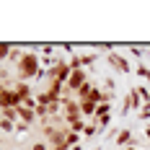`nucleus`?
I'll return each instance as SVG.
<instances>
[{
  "instance_id": "obj_1",
  "label": "nucleus",
  "mask_w": 150,
  "mask_h": 150,
  "mask_svg": "<svg viewBox=\"0 0 150 150\" xmlns=\"http://www.w3.org/2000/svg\"><path fill=\"white\" fill-rule=\"evenodd\" d=\"M16 70H18V80L36 78L39 70H42V57H39L36 52H26V54H23V60L16 65Z\"/></svg>"
},
{
  "instance_id": "obj_2",
  "label": "nucleus",
  "mask_w": 150,
  "mask_h": 150,
  "mask_svg": "<svg viewBox=\"0 0 150 150\" xmlns=\"http://www.w3.org/2000/svg\"><path fill=\"white\" fill-rule=\"evenodd\" d=\"M62 117L65 122H75V119H86L83 117V109H80V101L73 98V96H62Z\"/></svg>"
},
{
  "instance_id": "obj_3",
  "label": "nucleus",
  "mask_w": 150,
  "mask_h": 150,
  "mask_svg": "<svg viewBox=\"0 0 150 150\" xmlns=\"http://www.w3.org/2000/svg\"><path fill=\"white\" fill-rule=\"evenodd\" d=\"M142 104H145V101H142V96H140L137 86H135V88H129V91H127V96H124V104H122V117H127V114L135 111V109L140 111Z\"/></svg>"
},
{
  "instance_id": "obj_4",
  "label": "nucleus",
  "mask_w": 150,
  "mask_h": 150,
  "mask_svg": "<svg viewBox=\"0 0 150 150\" xmlns=\"http://www.w3.org/2000/svg\"><path fill=\"white\" fill-rule=\"evenodd\" d=\"M106 62L117 70V73H129L132 70V65H129V60L124 57V54H119V52H109V57H106Z\"/></svg>"
},
{
  "instance_id": "obj_5",
  "label": "nucleus",
  "mask_w": 150,
  "mask_h": 150,
  "mask_svg": "<svg viewBox=\"0 0 150 150\" xmlns=\"http://www.w3.org/2000/svg\"><path fill=\"white\" fill-rule=\"evenodd\" d=\"M13 93H16V96H18V101L23 104L26 98H31V86H29V83H26V80H18V83H16V86H13Z\"/></svg>"
},
{
  "instance_id": "obj_6",
  "label": "nucleus",
  "mask_w": 150,
  "mask_h": 150,
  "mask_svg": "<svg viewBox=\"0 0 150 150\" xmlns=\"http://www.w3.org/2000/svg\"><path fill=\"white\" fill-rule=\"evenodd\" d=\"M132 140H135V135H132V129H119V135H117V140H114V142H117V148H129V145H132Z\"/></svg>"
},
{
  "instance_id": "obj_7",
  "label": "nucleus",
  "mask_w": 150,
  "mask_h": 150,
  "mask_svg": "<svg viewBox=\"0 0 150 150\" xmlns=\"http://www.w3.org/2000/svg\"><path fill=\"white\" fill-rule=\"evenodd\" d=\"M18 119L26 122V124H34V122H39V117H36V111H31V109H26V106H18Z\"/></svg>"
},
{
  "instance_id": "obj_8",
  "label": "nucleus",
  "mask_w": 150,
  "mask_h": 150,
  "mask_svg": "<svg viewBox=\"0 0 150 150\" xmlns=\"http://www.w3.org/2000/svg\"><path fill=\"white\" fill-rule=\"evenodd\" d=\"M80 109H83V117H88V119L93 122V117H96V109H98V104H96V101H91V98H86V101H80Z\"/></svg>"
},
{
  "instance_id": "obj_9",
  "label": "nucleus",
  "mask_w": 150,
  "mask_h": 150,
  "mask_svg": "<svg viewBox=\"0 0 150 150\" xmlns=\"http://www.w3.org/2000/svg\"><path fill=\"white\" fill-rule=\"evenodd\" d=\"M86 127H88V124H86V119L67 122V129H70V132H78V135H83V132H86Z\"/></svg>"
},
{
  "instance_id": "obj_10",
  "label": "nucleus",
  "mask_w": 150,
  "mask_h": 150,
  "mask_svg": "<svg viewBox=\"0 0 150 150\" xmlns=\"http://www.w3.org/2000/svg\"><path fill=\"white\" fill-rule=\"evenodd\" d=\"M104 117H111V104H98L96 117H93V119H104Z\"/></svg>"
},
{
  "instance_id": "obj_11",
  "label": "nucleus",
  "mask_w": 150,
  "mask_h": 150,
  "mask_svg": "<svg viewBox=\"0 0 150 150\" xmlns=\"http://www.w3.org/2000/svg\"><path fill=\"white\" fill-rule=\"evenodd\" d=\"M91 93H93V86H91V83H86L83 88L75 93V98H78V101H86V98H91Z\"/></svg>"
},
{
  "instance_id": "obj_12",
  "label": "nucleus",
  "mask_w": 150,
  "mask_h": 150,
  "mask_svg": "<svg viewBox=\"0 0 150 150\" xmlns=\"http://www.w3.org/2000/svg\"><path fill=\"white\" fill-rule=\"evenodd\" d=\"M0 132H5V135L16 132V122H11V119H3V122H0Z\"/></svg>"
},
{
  "instance_id": "obj_13",
  "label": "nucleus",
  "mask_w": 150,
  "mask_h": 150,
  "mask_svg": "<svg viewBox=\"0 0 150 150\" xmlns=\"http://www.w3.org/2000/svg\"><path fill=\"white\" fill-rule=\"evenodd\" d=\"M3 119H11V122H21V119H18V109H3Z\"/></svg>"
},
{
  "instance_id": "obj_14",
  "label": "nucleus",
  "mask_w": 150,
  "mask_h": 150,
  "mask_svg": "<svg viewBox=\"0 0 150 150\" xmlns=\"http://www.w3.org/2000/svg\"><path fill=\"white\" fill-rule=\"evenodd\" d=\"M135 73L140 75V78H142L145 83H148V80H150V67H148V65H137V70H135Z\"/></svg>"
},
{
  "instance_id": "obj_15",
  "label": "nucleus",
  "mask_w": 150,
  "mask_h": 150,
  "mask_svg": "<svg viewBox=\"0 0 150 150\" xmlns=\"http://www.w3.org/2000/svg\"><path fill=\"white\" fill-rule=\"evenodd\" d=\"M11 47H13V44H8V42H0V62L8 60V54H11Z\"/></svg>"
},
{
  "instance_id": "obj_16",
  "label": "nucleus",
  "mask_w": 150,
  "mask_h": 150,
  "mask_svg": "<svg viewBox=\"0 0 150 150\" xmlns=\"http://www.w3.org/2000/svg\"><path fill=\"white\" fill-rule=\"evenodd\" d=\"M67 145H70V148L80 145V135H78V132H70V129H67Z\"/></svg>"
},
{
  "instance_id": "obj_17",
  "label": "nucleus",
  "mask_w": 150,
  "mask_h": 150,
  "mask_svg": "<svg viewBox=\"0 0 150 150\" xmlns=\"http://www.w3.org/2000/svg\"><path fill=\"white\" fill-rule=\"evenodd\" d=\"M26 132H29V124L26 122H16V135L21 137V135H26Z\"/></svg>"
},
{
  "instance_id": "obj_18",
  "label": "nucleus",
  "mask_w": 150,
  "mask_h": 150,
  "mask_svg": "<svg viewBox=\"0 0 150 150\" xmlns=\"http://www.w3.org/2000/svg\"><path fill=\"white\" fill-rule=\"evenodd\" d=\"M96 132H98V127H96V122H93V124H88V127H86V132H83V135H86V137H93Z\"/></svg>"
},
{
  "instance_id": "obj_19",
  "label": "nucleus",
  "mask_w": 150,
  "mask_h": 150,
  "mask_svg": "<svg viewBox=\"0 0 150 150\" xmlns=\"http://www.w3.org/2000/svg\"><path fill=\"white\" fill-rule=\"evenodd\" d=\"M148 117H150V101L142 104V109H140V119H148Z\"/></svg>"
},
{
  "instance_id": "obj_20",
  "label": "nucleus",
  "mask_w": 150,
  "mask_h": 150,
  "mask_svg": "<svg viewBox=\"0 0 150 150\" xmlns=\"http://www.w3.org/2000/svg\"><path fill=\"white\" fill-rule=\"evenodd\" d=\"M129 52H132V54H135L137 60H140V57H142V47H135V44H132V47H129Z\"/></svg>"
},
{
  "instance_id": "obj_21",
  "label": "nucleus",
  "mask_w": 150,
  "mask_h": 150,
  "mask_svg": "<svg viewBox=\"0 0 150 150\" xmlns=\"http://www.w3.org/2000/svg\"><path fill=\"white\" fill-rule=\"evenodd\" d=\"M104 86H106V91H109V93H114V78H106Z\"/></svg>"
},
{
  "instance_id": "obj_22",
  "label": "nucleus",
  "mask_w": 150,
  "mask_h": 150,
  "mask_svg": "<svg viewBox=\"0 0 150 150\" xmlns=\"http://www.w3.org/2000/svg\"><path fill=\"white\" fill-rule=\"evenodd\" d=\"M62 49H65L67 54H73V52H75V47H73V44H62Z\"/></svg>"
},
{
  "instance_id": "obj_23",
  "label": "nucleus",
  "mask_w": 150,
  "mask_h": 150,
  "mask_svg": "<svg viewBox=\"0 0 150 150\" xmlns=\"http://www.w3.org/2000/svg\"><path fill=\"white\" fill-rule=\"evenodd\" d=\"M145 140H148V145H150V124L145 127Z\"/></svg>"
},
{
  "instance_id": "obj_24",
  "label": "nucleus",
  "mask_w": 150,
  "mask_h": 150,
  "mask_svg": "<svg viewBox=\"0 0 150 150\" xmlns=\"http://www.w3.org/2000/svg\"><path fill=\"white\" fill-rule=\"evenodd\" d=\"M124 150H137V148H132V145H129V148H124Z\"/></svg>"
},
{
  "instance_id": "obj_25",
  "label": "nucleus",
  "mask_w": 150,
  "mask_h": 150,
  "mask_svg": "<svg viewBox=\"0 0 150 150\" xmlns=\"http://www.w3.org/2000/svg\"><path fill=\"white\" fill-rule=\"evenodd\" d=\"M73 150H80V145H75V148H73Z\"/></svg>"
}]
</instances>
